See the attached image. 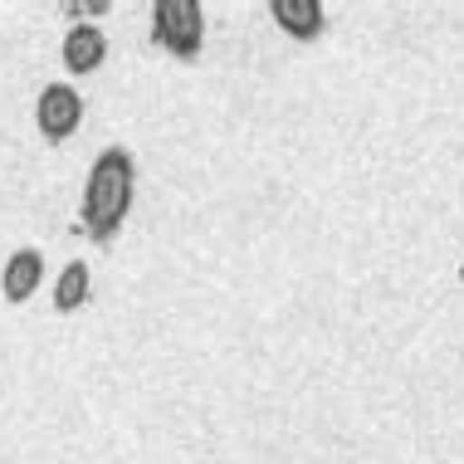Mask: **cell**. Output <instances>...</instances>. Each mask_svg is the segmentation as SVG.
Instances as JSON below:
<instances>
[{
	"mask_svg": "<svg viewBox=\"0 0 464 464\" xmlns=\"http://www.w3.org/2000/svg\"><path fill=\"white\" fill-rule=\"evenodd\" d=\"M34 128L44 142H69L83 128V93L73 83H44L40 103H34Z\"/></svg>",
	"mask_w": 464,
	"mask_h": 464,
	"instance_id": "obj_3",
	"label": "cell"
},
{
	"mask_svg": "<svg viewBox=\"0 0 464 464\" xmlns=\"http://www.w3.org/2000/svg\"><path fill=\"white\" fill-rule=\"evenodd\" d=\"M89 284H93L89 265H83V259H69V265L59 269V279H54V308H59V313L83 308V298H89Z\"/></svg>",
	"mask_w": 464,
	"mask_h": 464,
	"instance_id": "obj_7",
	"label": "cell"
},
{
	"mask_svg": "<svg viewBox=\"0 0 464 464\" xmlns=\"http://www.w3.org/2000/svg\"><path fill=\"white\" fill-rule=\"evenodd\" d=\"M132 191H137V167L122 147H108L98 152V161L89 167V181H83V230L108 240L132 210Z\"/></svg>",
	"mask_w": 464,
	"mask_h": 464,
	"instance_id": "obj_1",
	"label": "cell"
},
{
	"mask_svg": "<svg viewBox=\"0 0 464 464\" xmlns=\"http://www.w3.org/2000/svg\"><path fill=\"white\" fill-rule=\"evenodd\" d=\"M152 24H157V44L171 49L177 59H196L200 40H206V15L196 0H157L152 5Z\"/></svg>",
	"mask_w": 464,
	"mask_h": 464,
	"instance_id": "obj_2",
	"label": "cell"
},
{
	"mask_svg": "<svg viewBox=\"0 0 464 464\" xmlns=\"http://www.w3.org/2000/svg\"><path fill=\"white\" fill-rule=\"evenodd\" d=\"M44 284V255L40 249H15V255L5 259V269H0V294H5V304H30L34 294H40Z\"/></svg>",
	"mask_w": 464,
	"mask_h": 464,
	"instance_id": "obj_4",
	"label": "cell"
},
{
	"mask_svg": "<svg viewBox=\"0 0 464 464\" xmlns=\"http://www.w3.org/2000/svg\"><path fill=\"white\" fill-rule=\"evenodd\" d=\"M269 15H274V24H279L284 34H294V40H313V34H323L328 10H323V0H274Z\"/></svg>",
	"mask_w": 464,
	"mask_h": 464,
	"instance_id": "obj_6",
	"label": "cell"
},
{
	"mask_svg": "<svg viewBox=\"0 0 464 464\" xmlns=\"http://www.w3.org/2000/svg\"><path fill=\"white\" fill-rule=\"evenodd\" d=\"M59 59H64L69 73H93V69H103V59H108L103 30H98V24H69L64 44H59Z\"/></svg>",
	"mask_w": 464,
	"mask_h": 464,
	"instance_id": "obj_5",
	"label": "cell"
}]
</instances>
